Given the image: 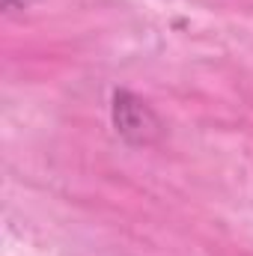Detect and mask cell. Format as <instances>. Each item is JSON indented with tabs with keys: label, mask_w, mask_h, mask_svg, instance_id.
Returning a JSON list of instances; mask_svg holds the SVG:
<instances>
[{
	"label": "cell",
	"mask_w": 253,
	"mask_h": 256,
	"mask_svg": "<svg viewBox=\"0 0 253 256\" xmlns=\"http://www.w3.org/2000/svg\"><path fill=\"white\" fill-rule=\"evenodd\" d=\"M114 122H116V131L134 143H149L158 134L155 114L131 92H120L114 98Z\"/></svg>",
	"instance_id": "6da1fadb"
},
{
	"label": "cell",
	"mask_w": 253,
	"mask_h": 256,
	"mask_svg": "<svg viewBox=\"0 0 253 256\" xmlns=\"http://www.w3.org/2000/svg\"><path fill=\"white\" fill-rule=\"evenodd\" d=\"M6 3V9H21V6H27L30 0H3Z\"/></svg>",
	"instance_id": "7a4b0ae2"
}]
</instances>
